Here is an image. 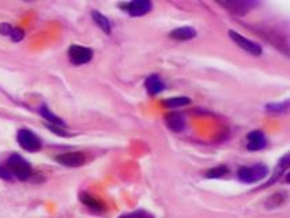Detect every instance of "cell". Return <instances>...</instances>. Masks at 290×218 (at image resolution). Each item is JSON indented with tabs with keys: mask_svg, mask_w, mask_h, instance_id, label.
<instances>
[{
	"mask_svg": "<svg viewBox=\"0 0 290 218\" xmlns=\"http://www.w3.org/2000/svg\"><path fill=\"white\" fill-rule=\"evenodd\" d=\"M247 149L251 151H258L264 149L267 146V140H266V136L262 131L255 130L252 132H249L248 136H247Z\"/></svg>",
	"mask_w": 290,
	"mask_h": 218,
	"instance_id": "obj_9",
	"label": "cell"
},
{
	"mask_svg": "<svg viewBox=\"0 0 290 218\" xmlns=\"http://www.w3.org/2000/svg\"><path fill=\"white\" fill-rule=\"evenodd\" d=\"M285 192H277V194H274V195H271L270 197V199H267V202H266V206H267V209H274V208H278L280 205H282L284 203V201H285Z\"/></svg>",
	"mask_w": 290,
	"mask_h": 218,
	"instance_id": "obj_20",
	"label": "cell"
},
{
	"mask_svg": "<svg viewBox=\"0 0 290 218\" xmlns=\"http://www.w3.org/2000/svg\"><path fill=\"white\" fill-rule=\"evenodd\" d=\"M191 104V100L188 97H172L165 101H162V105L166 108H180V107H186V105Z\"/></svg>",
	"mask_w": 290,
	"mask_h": 218,
	"instance_id": "obj_17",
	"label": "cell"
},
{
	"mask_svg": "<svg viewBox=\"0 0 290 218\" xmlns=\"http://www.w3.org/2000/svg\"><path fill=\"white\" fill-rule=\"evenodd\" d=\"M79 199L82 201L83 205H86L88 208H90L92 210H94V212H98L99 213V212L104 210V205H102V202H99L97 198L92 197V195H89L86 192H82Z\"/></svg>",
	"mask_w": 290,
	"mask_h": 218,
	"instance_id": "obj_15",
	"label": "cell"
},
{
	"mask_svg": "<svg viewBox=\"0 0 290 218\" xmlns=\"http://www.w3.org/2000/svg\"><path fill=\"white\" fill-rule=\"evenodd\" d=\"M145 86L147 93L150 94V96H156V94L165 90V83H164V81L158 75H150V77H147L145 81Z\"/></svg>",
	"mask_w": 290,
	"mask_h": 218,
	"instance_id": "obj_12",
	"label": "cell"
},
{
	"mask_svg": "<svg viewBox=\"0 0 290 218\" xmlns=\"http://www.w3.org/2000/svg\"><path fill=\"white\" fill-rule=\"evenodd\" d=\"M169 37L176 40V41H188V40H192V38L196 37V30L190 26L177 27V29L169 33Z\"/></svg>",
	"mask_w": 290,
	"mask_h": 218,
	"instance_id": "obj_13",
	"label": "cell"
},
{
	"mask_svg": "<svg viewBox=\"0 0 290 218\" xmlns=\"http://www.w3.org/2000/svg\"><path fill=\"white\" fill-rule=\"evenodd\" d=\"M68 57L74 66H82L92 60L93 51L90 48L81 47V45H71L68 48Z\"/></svg>",
	"mask_w": 290,
	"mask_h": 218,
	"instance_id": "obj_5",
	"label": "cell"
},
{
	"mask_svg": "<svg viewBox=\"0 0 290 218\" xmlns=\"http://www.w3.org/2000/svg\"><path fill=\"white\" fill-rule=\"evenodd\" d=\"M289 165H290V156L289 154H285V156L282 157V158L280 160L278 165L275 166V171H274V173H273L271 179H270L267 183H264L263 187L262 188L269 187V186H271V184H274V183L278 182V180L281 179V176H282V175H284V173L289 169Z\"/></svg>",
	"mask_w": 290,
	"mask_h": 218,
	"instance_id": "obj_11",
	"label": "cell"
},
{
	"mask_svg": "<svg viewBox=\"0 0 290 218\" xmlns=\"http://www.w3.org/2000/svg\"><path fill=\"white\" fill-rule=\"evenodd\" d=\"M10 37H11V40H12V41H15V42L21 41L22 38L25 37V31L22 30L21 27H14Z\"/></svg>",
	"mask_w": 290,
	"mask_h": 218,
	"instance_id": "obj_21",
	"label": "cell"
},
{
	"mask_svg": "<svg viewBox=\"0 0 290 218\" xmlns=\"http://www.w3.org/2000/svg\"><path fill=\"white\" fill-rule=\"evenodd\" d=\"M12 29H14V27L11 26V25H8V23H1V25H0V34H3V36H11Z\"/></svg>",
	"mask_w": 290,
	"mask_h": 218,
	"instance_id": "obj_23",
	"label": "cell"
},
{
	"mask_svg": "<svg viewBox=\"0 0 290 218\" xmlns=\"http://www.w3.org/2000/svg\"><path fill=\"white\" fill-rule=\"evenodd\" d=\"M289 100H286L284 103H275V104H267L266 105V110L269 112V113H275V114H280V113H286L288 110H289Z\"/></svg>",
	"mask_w": 290,
	"mask_h": 218,
	"instance_id": "obj_18",
	"label": "cell"
},
{
	"mask_svg": "<svg viewBox=\"0 0 290 218\" xmlns=\"http://www.w3.org/2000/svg\"><path fill=\"white\" fill-rule=\"evenodd\" d=\"M120 7L128 12L131 16H143L149 14L153 8V3L150 0H134L130 3H123Z\"/></svg>",
	"mask_w": 290,
	"mask_h": 218,
	"instance_id": "obj_6",
	"label": "cell"
},
{
	"mask_svg": "<svg viewBox=\"0 0 290 218\" xmlns=\"http://www.w3.org/2000/svg\"><path fill=\"white\" fill-rule=\"evenodd\" d=\"M48 128H49V130L52 131V132H55V134H57V135H60V136H67L68 134L67 132H66V131H63V130H59V128H57L56 125H52V124H48L47 125Z\"/></svg>",
	"mask_w": 290,
	"mask_h": 218,
	"instance_id": "obj_24",
	"label": "cell"
},
{
	"mask_svg": "<svg viewBox=\"0 0 290 218\" xmlns=\"http://www.w3.org/2000/svg\"><path fill=\"white\" fill-rule=\"evenodd\" d=\"M267 175H269V168L263 164H258L254 166H241L237 172L238 180L247 183V184L260 182Z\"/></svg>",
	"mask_w": 290,
	"mask_h": 218,
	"instance_id": "obj_1",
	"label": "cell"
},
{
	"mask_svg": "<svg viewBox=\"0 0 290 218\" xmlns=\"http://www.w3.org/2000/svg\"><path fill=\"white\" fill-rule=\"evenodd\" d=\"M165 123L168 128L175 132H182L186 128V117L179 112H169L165 116Z\"/></svg>",
	"mask_w": 290,
	"mask_h": 218,
	"instance_id": "obj_10",
	"label": "cell"
},
{
	"mask_svg": "<svg viewBox=\"0 0 290 218\" xmlns=\"http://www.w3.org/2000/svg\"><path fill=\"white\" fill-rule=\"evenodd\" d=\"M219 4L229 10L232 14L236 15H245L249 12L251 8H254L256 5V1L251 0H230V1H219Z\"/></svg>",
	"mask_w": 290,
	"mask_h": 218,
	"instance_id": "obj_7",
	"label": "cell"
},
{
	"mask_svg": "<svg viewBox=\"0 0 290 218\" xmlns=\"http://www.w3.org/2000/svg\"><path fill=\"white\" fill-rule=\"evenodd\" d=\"M0 177L4 179V180H12L14 179L12 173H11L7 166H0Z\"/></svg>",
	"mask_w": 290,
	"mask_h": 218,
	"instance_id": "obj_22",
	"label": "cell"
},
{
	"mask_svg": "<svg viewBox=\"0 0 290 218\" xmlns=\"http://www.w3.org/2000/svg\"><path fill=\"white\" fill-rule=\"evenodd\" d=\"M7 168L10 169L12 173V176L16 177L18 180H27L31 175L30 164L23 158V157L18 156V154H12L10 158L7 160Z\"/></svg>",
	"mask_w": 290,
	"mask_h": 218,
	"instance_id": "obj_2",
	"label": "cell"
},
{
	"mask_svg": "<svg viewBox=\"0 0 290 218\" xmlns=\"http://www.w3.org/2000/svg\"><path fill=\"white\" fill-rule=\"evenodd\" d=\"M229 37H230V40L240 47L241 49H244L245 52L251 53L252 56H260L262 53H263V49L260 47L258 42L252 41V40H249L247 37L241 36L240 33L234 30H229Z\"/></svg>",
	"mask_w": 290,
	"mask_h": 218,
	"instance_id": "obj_3",
	"label": "cell"
},
{
	"mask_svg": "<svg viewBox=\"0 0 290 218\" xmlns=\"http://www.w3.org/2000/svg\"><path fill=\"white\" fill-rule=\"evenodd\" d=\"M56 161L63 166L68 168H78L85 164V156L81 151H70V153H63L56 157Z\"/></svg>",
	"mask_w": 290,
	"mask_h": 218,
	"instance_id": "obj_8",
	"label": "cell"
},
{
	"mask_svg": "<svg viewBox=\"0 0 290 218\" xmlns=\"http://www.w3.org/2000/svg\"><path fill=\"white\" fill-rule=\"evenodd\" d=\"M92 18H93L94 23L104 31L105 34H110L112 33V26H110V22L105 15H102L99 11L93 10L92 11Z\"/></svg>",
	"mask_w": 290,
	"mask_h": 218,
	"instance_id": "obj_14",
	"label": "cell"
},
{
	"mask_svg": "<svg viewBox=\"0 0 290 218\" xmlns=\"http://www.w3.org/2000/svg\"><path fill=\"white\" fill-rule=\"evenodd\" d=\"M120 218H130V216H123V217H120Z\"/></svg>",
	"mask_w": 290,
	"mask_h": 218,
	"instance_id": "obj_25",
	"label": "cell"
},
{
	"mask_svg": "<svg viewBox=\"0 0 290 218\" xmlns=\"http://www.w3.org/2000/svg\"><path fill=\"white\" fill-rule=\"evenodd\" d=\"M16 139H18V143H19V146L23 150L34 153V151H38L41 149V140H40V138L34 132L27 130V128H22V130L18 131Z\"/></svg>",
	"mask_w": 290,
	"mask_h": 218,
	"instance_id": "obj_4",
	"label": "cell"
},
{
	"mask_svg": "<svg viewBox=\"0 0 290 218\" xmlns=\"http://www.w3.org/2000/svg\"><path fill=\"white\" fill-rule=\"evenodd\" d=\"M38 112H40V114H41L44 119L48 120L52 125H56V127H66V123H64L60 117H57L56 114H53L45 105H42L41 108L38 109Z\"/></svg>",
	"mask_w": 290,
	"mask_h": 218,
	"instance_id": "obj_16",
	"label": "cell"
},
{
	"mask_svg": "<svg viewBox=\"0 0 290 218\" xmlns=\"http://www.w3.org/2000/svg\"><path fill=\"white\" fill-rule=\"evenodd\" d=\"M228 173H229L228 166L219 165L215 166V168H211V169H208L204 176L207 177V179H219V177H223L225 175H228Z\"/></svg>",
	"mask_w": 290,
	"mask_h": 218,
	"instance_id": "obj_19",
	"label": "cell"
}]
</instances>
